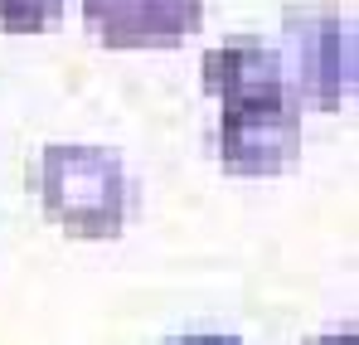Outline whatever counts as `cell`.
<instances>
[{
    "mask_svg": "<svg viewBox=\"0 0 359 345\" xmlns=\"http://www.w3.org/2000/svg\"><path fill=\"white\" fill-rule=\"evenodd\" d=\"M39 195L49 219L78 238H112L131 214V175L107 146H83V141L44 146Z\"/></svg>",
    "mask_w": 359,
    "mask_h": 345,
    "instance_id": "6da1fadb",
    "label": "cell"
},
{
    "mask_svg": "<svg viewBox=\"0 0 359 345\" xmlns=\"http://www.w3.org/2000/svg\"><path fill=\"white\" fill-rule=\"evenodd\" d=\"M282 73L297 103L345 108L355 93V20L335 5L282 10Z\"/></svg>",
    "mask_w": 359,
    "mask_h": 345,
    "instance_id": "7a4b0ae2",
    "label": "cell"
},
{
    "mask_svg": "<svg viewBox=\"0 0 359 345\" xmlns=\"http://www.w3.org/2000/svg\"><path fill=\"white\" fill-rule=\"evenodd\" d=\"M301 151V103L292 88L248 98V103H224L219 117V156L238 175H267L287 166Z\"/></svg>",
    "mask_w": 359,
    "mask_h": 345,
    "instance_id": "3957f363",
    "label": "cell"
},
{
    "mask_svg": "<svg viewBox=\"0 0 359 345\" xmlns=\"http://www.w3.org/2000/svg\"><path fill=\"white\" fill-rule=\"evenodd\" d=\"M88 30L112 49L175 44L204 25V0H83Z\"/></svg>",
    "mask_w": 359,
    "mask_h": 345,
    "instance_id": "277c9868",
    "label": "cell"
},
{
    "mask_svg": "<svg viewBox=\"0 0 359 345\" xmlns=\"http://www.w3.org/2000/svg\"><path fill=\"white\" fill-rule=\"evenodd\" d=\"M204 88L219 103H248V98H267L287 88L282 54L262 39H224L204 54Z\"/></svg>",
    "mask_w": 359,
    "mask_h": 345,
    "instance_id": "5b68a950",
    "label": "cell"
},
{
    "mask_svg": "<svg viewBox=\"0 0 359 345\" xmlns=\"http://www.w3.org/2000/svg\"><path fill=\"white\" fill-rule=\"evenodd\" d=\"M63 15V0H0V30L5 34H39Z\"/></svg>",
    "mask_w": 359,
    "mask_h": 345,
    "instance_id": "8992f818",
    "label": "cell"
},
{
    "mask_svg": "<svg viewBox=\"0 0 359 345\" xmlns=\"http://www.w3.org/2000/svg\"><path fill=\"white\" fill-rule=\"evenodd\" d=\"M165 345H243L238 336H229V331H199V336H175V341Z\"/></svg>",
    "mask_w": 359,
    "mask_h": 345,
    "instance_id": "52a82bcc",
    "label": "cell"
},
{
    "mask_svg": "<svg viewBox=\"0 0 359 345\" xmlns=\"http://www.w3.org/2000/svg\"><path fill=\"white\" fill-rule=\"evenodd\" d=\"M311 345H355V331H330V336H320Z\"/></svg>",
    "mask_w": 359,
    "mask_h": 345,
    "instance_id": "ba28073f",
    "label": "cell"
}]
</instances>
